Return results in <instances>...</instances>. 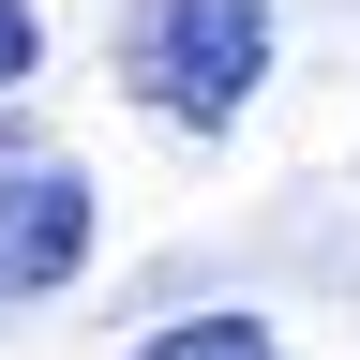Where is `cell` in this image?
I'll return each instance as SVG.
<instances>
[{"instance_id":"6da1fadb","label":"cell","mask_w":360,"mask_h":360,"mask_svg":"<svg viewBox=\"0 0 360 360\" xmlns=\"http://www.w3.org/2000/svg\"><path fill=\"white\" fill-rule=\"evenodd\" d=\"M270 75V0H150L135 30V105L180 120V135H225Z\"/></svg>"},{"instance_id":"7a4b0ae2","label":"cell","mask_w":360,"mask_h":360,"mask_svg":"<svg viewBox=\"0 0 360 360\" xmlns=\"http://www.w3.org/2000/svg\"><path fill=\"white\" fill-rule=\"evenodd\" d=\"M90 270V180L75 165H15L0 180V315L15 300H60Z\"/></svg>"},{"instance_id":"3957f363","label":"cell","mask_w":360,"mask_h":360,"mask_svg":"<svg viewBox=\"0 0 360 360\" xmlns=\"http://www.w3.org/2000/svg\"><path fill=\"white\" fill-rule=\"evenodd\" d=\"M135 360H285V345H270V315H165Z\"/></svg>"},{"instance_id":"277c9868","label":"cell","mask_w":360,"mask_h":360,"mask_svg":"<svg viewBox=\"0 0 360 360\" xmlns=\"http://www.w3.org/2000/svg\"><path fill=\"white\" fill-rule=\"evenodd\" d=\"M30 60H45V15H30V0H0V90H15Z\"/></svg>"}]
</instances>
